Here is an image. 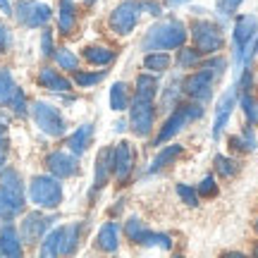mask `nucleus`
Masks as SVG:
<instances>
[{
	"label": "nucleus",
	"mask_w": 258,
	"mask_h": 258,
	"mask_svg": "<svg viewBox=\"0 0 258 258\" xmlns=\"http://www.w3.org/2000/svg\"><path fill=\"white\" fill-rule=\"evenodd\" d=\"M251 258H258V241H253V246H251Z\"/></svg>",
	"instance_id": "603ef678"
},
{
	"label": "nucleus",
	"mask_w": 258,
	"mask_h": 258,
	"mask_svg": "<svg viewBox=\"0 0 258 258\" xmlns=\"http://www.w3.org/2000/svg\"><path fill=\"white\" fill-rule=\"evenodd\" d=\"M91 137H93V124L91 122H84L82 127H77L67 137V151L72 153V156H82V153H86V148H89V144H91Z\"/></svg>",
	"instance_id": "aec40b11"
},
{
	"label": "nucleus",
	"mask_w": 258,
	"mask_h": 258,
	"mask_svg": "<svg viewBox=\"0 0 258 258\" xmlns=\"http://www.w3.org/2000/svg\"><path fill=\"white\" fill-rule=\"evenodd\" d=\"M36 82H38V86H41V89L53 91V93L72 91V82H70L67 77H62L57 70H53V67H41V70H38Z\"/></svg>",
	"instance_id": "a211bd4d"
},
{
	"label": "nucleus",
	"mask_w": 258,
	"mask_h": 258,
	"mask_svg": "<svg viewBox=\"0 0 258 258\" xmlns=\"http://www.w3.org/2000/svg\"><path fill=\"white\" fill-rule=\"evenodd\" d=\"M241 3H244V0H218V3H215V8H218V15H220L222 22H225V19H230L232 15L241 8Z\"/></svg>",
	"instance_id": "37998d69"
},
{
	"label": "nucleus",
	"mask_w": 258,
	"mask_h": 258,
	"mask_svg": "<svg viewBox=\"0 0 258 258\" xmlns=\"http://www.w3.org/2000/svg\"><path fill=\"white\" fill-rule=\"evenodd\" d=\"M170 8H182V5H186V3H191V0H165Z\"/></svg>",
	"instance_id": "3c124183"
},
{
	"label": "nucleus",
	"mask_w": 258,
	"mask_h": 258,
	"mask_svg": "<svg viewBox=\"0 0 258 258\" xmlns=\"http://www.w3.org/2000/svg\"><path fill=\"white\" fill-rule=\"evenodd\" d=\"M29 201L36 206L38 211H55L64 199L62 182L53 175H36L29 182Z\"/></svg>",
	"instance_id": "20e7f679"
},
{
	"label": "nucleus",
	"mask_w": 258,
	"mask_h": 258,
	"mask_svg": "<svg viewBox=\"0 0 258 258\" xmlns=\"http://www.w3.org/2000/svg\"><path fill=\"white\" fill-rule=\"evenodd\" d=\"M84 60L89 64H96V67H108V64L115 62V57H117V50L110 46H101V43H96V46H86L84 48Z\"/></svg>",
	"instance_id": "412c9836"
},
{
	"label": "nucleus",
	"mask_w": 258,
	"mask_h": 258,
	"mask_svg": "<svg viewBox=\"0 0 258 258\" xmlns=\"http://www.w3.org/2000/svg\"><path fill=\"white\" fill-rule=\"evenodd\" d=\"M141 246H158V249H165L170 251L172 249V237L170 234H165V232H146V237H144V241H141Z\"/></svg>",
	"instance_id": "e433bc0d"
},
{
	"label": "nucleus",
	"mask_w": 258,
	"mask_h": 258,
	"mask_svg": "<svg viewBox=\"0 0 258 258\" xmlns=\"http://www.w3.org/2000/svg\"><path fill=\"white\" fill-rule=\"evenodd\" d=\"M103 79H105V70H101V72H86V70H77V72L72 74V84H77L79 89H93L96 84H101Z\"/></svg>",
	"instance_id": "473e14b6"
},
{
	"label": "nucleus",
	"mask_w": 258,
	"mask_h": 258,
	"mask_svg": "<svg viewBox=\"0 0 258 258\" xmlns=\"http://www.w3.org/2000/svg\"><path fill=\"white\" fill-rule=\"evenodd\" d=\"M146 232H148V227L139 220L137 215H134V218H127V222H124V237H127L132 244H139V246H141V241H144V237H146Z\"/></svg>",
	"instance_id": "f704fd0d"
},
{
	"label": "nucleus",
	"mask_w": 258,
	"mask_h": 258,
	"mask_svg": "<svg viewBox=\"0 0 258 258\" xmlns=\"http://www.w3.org/2000/svg\"><path fill=\"white\" fill-rule=\"evenodd\" d=\"M253 48H256V57H258V36H256V46H253Z\"/></svg>",
	"instance_id": "6e6d98bb"
},
{
	"label": "nucleus",
	"mask_w": 258,
	"mask_h": 258,
	"mask_svg": "<svg viewBox=\"0 0 258 258\" xmlns=\"http://www.w3.org/2000/svg\"><path fill=\"white\" fill-rule=\"evenodd\" d=\"M141 10H146L148 15H153V17H160V15H163V5H160L158 0H141Z\"/></svg>",
	"instance_id": "de8ad7c7"
},
{
	"label": "nucleus",
	"mask_w": 258,
	"mask_h": 258,
	"mask_svg": "<svg viewBox=\"0 0 258 258\" xmlns=\"http://www.w3.org/2000/svg\"><path fill=\"white\" fill-rule=\"evenodd\" d=\"M213 84H215V77H213L208 70H196V72L186 74L182 79V93L191 103H199V105H206V103L213 98Z\"/></svg>",
	"instance_id": "9d476101"
},
{
	"label": "nucleus",
	"mask_w": 258,
	"mask_h": 258,
	"mask_svg": "<svg viewBox=\"0 0 258 258\" xmlns=\"http://www.w3.org/2000/svg\"><path fill=\"white\" fill-rule=\"evenodd\" d=\"M237 101H239V93H237V86H232L222 93V98L218 101V110H215V122H213V139H220L227 122H230L232 110L237 108Z\"/></svg>",
	"instance_id": "2eb2a0df"
},
{
	"label": "nucleus",
	"mask_w": 258,
	"mask_h": 258,
	"mask_svg": "<svg viewBox=\"0 0 258 258\" xmlns=\"http://www.w3.org/2000/svg\"><path fill=\"white\" fill-rule=\"evenodd\" d=\"M189 38V27L182 19L167 17L156 22L146 31V36L141 41V48L148 53H167V50H179L186 46Z\"/></svg>",
	"instance_id": "f257e3e1"
},
{
	"label": "nucleus",
	"mask_w": 258,
	"mask_h": 258,
	"mask_svg": "<svg viewBox=\"0 0 258 258\" xmlns=\"http://www.w3.org/2000/svg\"><path fill=\"white\" fill-rule=\"evenodd\" d=\"M258 36V17L256 15H241L234 19L232 27V48H234V62L239 60V55L244 53V48L253 43Z\"/></svg>",
	"instance_id": "f8f14e48"
},
{
	"label": "nucleus",
	"mask_w": 258,
	"mask_h": 258,
	"mask_svg": "<svg viewBox=\"0 0 258 258\" xmlns=\"http://www.w3.org/2000/svg\"><path fill=\"white\" fill-rule=\"evenodd\" d=\"M196 194H199V199H215V196L220 194L218 179L213 175H206L201 182H199V186H196Z\"/></svg>",
	"instance_id": "4c0bfd02"
},
{
	"label": "nucleus",
	"mask_w": 258,
	"mask_h": 258,
	"mask_svg": "<svg viewBox=\"0 0 258 258\" xmlns=\"http://www.w3.org/2000/svg\"><path fill=\"white\" fill-rule=\"evenodd\" d=\"M10 46H12V31H10V27L0 19V55L8 53Z\"/></svg>",
	"instance_id": "a18cd8bd"
},
{
	"label": "nucleus",
	"mask_w": 258,
	"mask_h": 258,
	"mask_svg": "<svg viewBox=\"0 0 258 258\" xmlns=\"http://www.w3.org/2000/svg\"><path fill=\"white\" fill-rule=\"evenodd\" d=\"M141 0H122L117 8L110 12L108 17V27L115 36H129L139 24V17H141Z\"/></svg>",
	"instance_id": "6e6552de"
},
{
	"label": "nucleus",
	"mask_w": 258,
	"mask_h": 258,
	"mask_svg": "<svg viewBox=\"0 0 258 258\" xmlns=\"http://www.w3.org/2000/svg\"><path fill=\"white\" fill-rule=\"evenodd\" d=\"M237 105L241 108L244 117H246V124L251 127H258V98L253 93H239V101Z\"/></svg>",
	"instance_id": "2f4dec72"
},
{
	"label": "nucleus",
	"mask_w": 258,
	"mask_h": 258,
	"mask_svg": "<svg viewBox=\"0 0 258 258\" xmlns=\"http://www.w3.org/2000/svg\"><path fill=\"white\" fill-rule=\"evenodd\" d=\"M134 96L137 98H146V101H156L158 96V79L153 74H139L134 82Z\"/></svg>",
	"instance_id": "cd10ccee"
},
{
	"label": "nucleus",
	"mask_w": 258,
	"mask_h": 258,
	"mask_svg": "<svg viewBox=\"0 0 258 258\" xmlns=\"http://www.w3.org/2000/svg\"><path fill=\"white\" fill-rule=\"evenodd\" d=\"M93 3H96V0H86V5H93Z\"/></svg>",
	"instance_id": "13d9d810"
},
{
	"label": "nucleus",
	"mask_w": 258,
	"mask_h": 258,
	"mask_svg": "<svg viewBox=\"0 0 258 258\" xmlns=\"http://www.w3.org/2000/svg\"><path fill=\"white\" fill-rule=\"evenodd\" d=\"M41 55L43 57L55 55V43H53V31H50V29H43V31H41Z\"/></svg>",
	"instance_id": "c03bdc74"
},
{
	"label": "nucleus",
	"mask_w": 258,
	"mask_h": 258,
	"mask_svg": "<svg viewBox=\"0 0 258 258\" xmlns=\"http://www.w3.org/2000/svg\"><path fill=\"white\" fill-rule=\"evenodd\" d=\"M50 225H53V218L43 215L41 211H31L19 222V237L24 244H38L50 232Z\"/></svg>",
	"instance_id": "ddd939ff"
},
{
	"label": "nucleus",
	"mask_w": 258,
	"mask_h": 258,
	"mask_svg": "<svg viewBox=\"0 0 258 258\" xmlns=\"http://www.w3.org/2000/svg\"><path fill=\"white\" fill-rule=\"evenodd\" d=\"M60 241H62V227H53L41 239L38 258H60Z\"/></svg>",
	"instance_id": "a878e982"
},
{
	"label": "nucleus",
	"mask_w": 258,
	"mask_h": 258,
	"mask_svg": "<svg viewBox=\"0 0 258 258\" xmlns=\"http://www.w3.org/2000/svg\"><path fill=\"white\" fill-rule=\"evenodd\" d=\"M46 170L48 175L57 177L62 182V179H70L79 172V160L70 151H50L46 156Z\"/></svg>",
	"instance_id": "4468645a"
},
{
	"label": "nucleus",
	"mask_w": 258,
	"mask_h": 258,
	"mask_svg": "<svg viewBox=\"0 0 258 258\" xmlns=\"http://www.w3.org/2000/svg\"><path fill=\"white\" fill-rule=\"evenodd\" d=\"M137 167V151L132 141H120L112 146V177L120 186H124L134 175Z\"/></svg>",
	"instance_id": "9b49d317"
},
{
	"label": "nucleus",
	"mask_w": 258,
	"mask_h": 258,
	"mask_svg": "<svg viewBox=\"0 0 258 258\" xmlns=\"http://www.w3.org/2000/svg\"><path fill=\"white\" fill-rule=\"evenodd\" d=\"M239 139H241V144H244V151L246 153H253L258 148V139H256V129L251 127V124H244L239 132Z\"/></svg>",
	"instance_id": "79ce46f5"
},
{
	"label": "nucleus",
	"mask_w": 258,
	"mask_h": 258,
	"mask_svg": "<svg viewBox=\"0 0 258 258\" xmlns=\"http://www.w3.org/2000/svg\"><path fill=\"white\" fill-rule=\"evenodd\" d=\"M82 239V222H70L62 227V241H60V258L72 256Z\"/></svg>",
	"instance_id": "5701e85b"
},
{
	"label": "nucleus",
	"mask_w": 258,
	"mask_h": 258,
	"mask_svg": "<svg viewBox=\"0 0 258 258\" xmlns=\"http://www.w3.org/2000/svg\"><path fill=\"white\" fill-rule=\"evenodd\" d=\"M203 115H206V108L203 105H199V103H179L175 110H170V115H167V120L163 122V127L158 129L156 139H153V146H160L163 148V144L165 141H170L172 137H177L179 132L184 127H189L191 122L201 120Z\"/></svg>",
	"instance_id": "7ed1b4c3"
},
{
	"label": "nucleus",
	"mask_w": 258,
	"mask_h": 258,
	"mask_svg": "<svg viewBox=\"0 0 258 258\" xmlns=\"http://www.w3.org/2000/svg\"><path fill=\"white\" fill-rule=\"evenodd\" d=\"M213 170H215L222 179H234V177L241 172V163L230 156H220V153H218V156L213 158Z\"/></svg>",
	"instance_id": "c85d7f7f"
},
{
	"label": "nucleus",
	"mask_w": 258,
	"mask_h": 258,
	"mask_svg": "<svg viewBox=\"0 0 258 258\" xmlns=\"http://www.w3.org/2000/svg\"><path fill=\"white\" fill-rule=\"evenodd\" d=\"M24 211V182L15 167L0 170V220L10 222Z\"/></svg>",
	"instance_id": "f03ea898"
},
{
	"label": "nucleus",
	"mask_w": 258,
	"mask_h": 258,
	"mask_svg": "<svg viewBox=\"0 0 258 258\" xmlns=\"http://www.w3.org/2000/svg\"><path fill=\"white\" fill-rule=\"evenodd\" d=\"M256 86H258V77H256Z\"/></svg>",
	"instance_id": "bf43d9fd"
},
{
	"label": "nucleus",
	"mask_w": 258,
	"mask_h": 258,
	"mask_svg": "<svg viewBox=\"0 0 258 258\" xmlns=\"http://www.w3.org/2000/svg\"><path fill=\"white\" fill-rule=\"evenodd\" d=\"M182 156H184V146H182V144H167V146H163L160 151H158V156L153 158L151 167H148V175H156V172H160V170L170 167Z\"/></svg>",
	"instance_id": "6ab92c4d"
},
{
	"label": "nucleus",
	"mask_w": 258,
	"mask_h": 258,
	"mask_svg": "<svg viewBox=\"0 0 258 258\" xmlns=\"http://www.w3.org/2000/svg\"><path fill=\"white\" fill-rule=\"evenodd\" d=\"M112 177V146H105L96 156V167H93V194L108 186Z\"/></svg>",
	"instance_id": "f3484780"
},
{
	"label": "nucleus",
	"mask_w": 258,
	"mask_h": 258,
	"mask_svg": "<svg viewBox=\"0 0 258 258\" xmlns=\"http://www.w3.org/2000/svg\"><path fill=\"white\" fill-rule=\"evenodd\" d=\"M24 241L19 237V230L12 222H5L0 227V256L3 258H22Z\"/></svg>",
	"instance_id": "dca6fc26"
},
{
	"label": "nucleus",
	"mask_w": 258,
	"mask_h": 258,
	"mask_svg": "<svg viewBox=\"0 0 258 258\" xmlns=\"http://www.w3.org/2000/svg\"><path fill=\"white\" fill-rule=\"evenodd\" d=\"M201 60H203L201 53H199L196 48H189V46L179 48V50H177V57H175V62L179 70H194V67L201 64Z\"/></svg>",
	"instance_id": "72a5a7b5"
},
{
	"label": "nucleus",
	"mask_w": 258,
	"mask_h": 258,
	"mask_svg": "<svg viewBox=\"0 0 258 258\" xmlns=\"http://www.w3.org/2000/svg\"><path fill=\"white\" fill-rule=\"evenodd\" d=\"M12 15L22 27L27 29H46V24L53 17V10L46 3L38 0H19L17 5H12Z\"/></svg>",
	"instance_id": "1a4fd4ad"
},
{
	"label": "nucleus",
	"mask_w": 258,
	"mask_h": 258,
	"mask_svg": "<svg viewBox=\"0 0 258 258\" xmlns=\"http://www.w3.org/2000/svg\"><path fill=\"white\" fill-rule=\"evenodd\" d=\"M8 108L12 110V115H17V117H27L29 103H27V96H24V91H22V89H17V91H15V96H12V101H10Z\"/></svg>",
	"instance_id": "ea45409f"
},
{
	"label": "nucleus",
	"mask_w": 258,
	"mask_h": 258,
	"mask_svg": "<svg viewBox=\"0 0 258 258\" xmlns=\"http://www.w3.org/2000/svg\"><path fill=\"white\" fill-rule=\"evenodd\" d=\"M0 12L3 15H12V3L10 0H0Z\"/></svg>",
	"instance_id": "8fccbe9b"
},
{
	"label": "nucleus",
	"mask_w": 258,
	"mask_h": 258,
	"mask_svg": "<svg viewBox=\"0 0 258 258\" xmlns=\"http://www.w3.org/2000/svg\"><path fill=\"white\" fill-rule=\"evenodd\" d=\"M29 112H31V117H34V122H36V127L43 132V134H48V137H64L67 134V122H64L62 112L57 110L53 103L48 101H34L31 105H29Z\"/></svg>",
	"instance_id": "423d86ee"
},
{
	"label": "nucleus",
	"mask_w": 258,
	"mask_h": 258,
	"mask_svg": "<svg viewBox=\"0 0 258 258\" xmlns=\"http://www.w3.org/2000/svg\"><path fill=\"white\" fill-rule=\"evenodd\" d=\"M253 230L258 232V218H256V220H253Z\"/></svg>",
	"instance_id": "5fc2aeb1"
},
{
	"label": "nucleus",
	"mask_w": 258,
	"mask_h": 258,
	"mask_svg": "<svg viewBox=\"0 0 258 258\" xmlns=\"http://www.w3.org/2000/svg\"><path fill=\"white\" fill-rule=\"evenodd\" d=\"M55 62L60 70H67V72H77L79 70V57H77V53L74 50H70V48H55Z\"/></svg>",
	"instance_id": "c9c22d12"
},
{
	"label": "nucleus",
	"mask_w": 258,
	"mask_h": 258,
	"mask_svg": "<svg viewBox=\"0 0 258 258\" xmlns=\"http://www.w3.org/2000/svg\"><path fill=\"white\" fill-rule=\"evenodd\" d=\"M177 196H179V201H184L189 208H196L199 206V194H196V189L194 186H189V184H184V182H179L177 184Z\"/></svg>",
	"instance_id": "a19ab883"
},
{
	"label": "nucleus",
	"mask_w": 258,
	"mask_h": 258,
	"mask_svg": "<svg viewBox=\"0 0 258 258\" xmlns=\"http://www.w3.org/2000/svg\"><path fill=\"white\" fill-rule=\"evenodd\" d=\"M141 64H144V70H146V74H165L167 70H170V64H172V57H170V53H146L144 55V60H141Z\"/></svg>",
	"instance_id": "bb28decb"
},
{
	"label": "nucleus",
	"mask_w": 258,
	"mask_h": 258,
	"mask_svg": "<svg viewBox=\"0 0 258 258\" xmlns=\"http://www.w3.org/2000/svg\"><path fill=\"white\" fill-rule=\"evenodd\" d=\"M156 127V101H146V98H137L132 96L129 103V129L137 137L146 139Z\"/></svg>",
	"instance_id": "0eeeda50"
},
{
	"label": "nucleus",
	"mask_w": 258,
	"mask_h": 258,
	"mask_svg": "<svg viewBox=\"0 0 258 258\" xmlns=\"http://www.w3.org/2000/svg\"><path fill=\"white\" fill-rule=\"evenodd\" d=\"M201 70H208V72L218 79V77H222L225 74V70H227V60L222 55H213V57H203L201 64H199Z\"/></svg>",
	"instance_id": "58836bf2"
},
{
	"label": "nucleus",
	"mask_w": 258,
	"mask_h": 258,
	"mask_svg": "<svg viewBox=\"0 0 258 258\" xmlns=\"http://www.w3.org/2000/svg\"><path fill=\"white\" fill-rule=\"evenodd\" d=\"M115 129H117V132H124V129H127V122H117V124H115Z\"/></svg>",
	"instance_id": "864d4df0"
},
{
	"label": "nucleus",
	"mask_w": 258,
	"mask_h": 258,
	"mask_svg": "<svg viewBox=\"0 0 258 258\" xmlns=\"http://www.w3.org/2000/svg\"><path fill=\"white\" fill-rule=\"evenodd\" d=\"M220 258H249V256H246V253H241V251H234V249H232V251H222Z\"/></svg>",
	"instance_id": "09e8293b"
},
{
	"label": "nucleus",
	"mask_w": 258,
	"mask_h": 258,
	"mask_svg": "<svg viewBox=\"0 0 258 258\" xmlns=\"http://www.w3.org/2000/svg\"><path fill=\"white\" fill-rule=\"evenodd\" d=\"M182 79H172V82L165 86V91L160 96V108L163 110H175L179 105V98H182Z\"/></svg>",
	"instance_id": "c756f323"
},
{
	"label": "nucleus",
	"mask_w": 258,
	"mask_h": 258,
	"mask_svg": "<svg viewBox=\"0 0 258 258\" xmlns=\"http://www.w3.org/2000/svg\"><path fill=\"white\" fill-rule=\"evenodd\" d=\"M172 258H184V256H182V253H175V256H172Z\"/></svg>",
	"instance_id": "4d7b16f0"
},
{
	"label": "nucleus",
	"mask_w": 258,
	"mask_h": 258,
	"mask_svg": "<svg viewBox=\"0 0 258 258\" xmlns=\"http://www.w3.org/2000/svg\"><path fill=\"white\" fill-rule=\"evenodd\" d=\"M57 29H60L62 36H70L74 29H77V8H74V0H60Z\"/></svg>",
	"instance_id": "b1692460"
},
{
	"label": "nucleus",
	"mask_w": 258,
	"mask_h": 258,
	"mask_svg": "<svg viewBox=\"0 0 258 258\" xmlns=\"http://www.w3.org/2000/svg\"><path fill=\"white\" fill-rule=\"evenodd\" d=\"M108 103H110V110L115 112H124L129 110V103H132V91L124 82H115L110 86V93H108Z\"/></svg>",
	"instance_id": "393cba45"
},
{
	"label": "nucleus",
	"mask_w": 258,
	"mask_h": 258,
	"mask_svg": "<svg viewBox=\"0 0 258 258\" xmlns=\"http://www.w3.org/2000/svg\"><path fill=\"white\" fill-rule=\"evenodd\" d=\"M96 246L101 251H105V253H115L120 249V227H117V222H105L98 230Z\"/></svg>",
	"instance_id": "4be33fe9"
},
{
	"label": "nucleus",
	"mask_w": 258,
	"mask_h": 258,
	"mask_svg": "<svg viewBox=\"0 0 258 258\" xmlns=\"http://www.w3.org/2000/svg\"><path fill=\"white\" fill-rule=\"evenodd\" d=\"M0 258H3V256H0Z\"/></svg>",
	"instance_id": "052dcab7"
},
{
	"label": "nucleus",
	"mask_w": 258,
	"mask_h": 258,
	"mask_svg": "<svg viewBox=\"0 0 258 258\" xmlns=\"http://www.w3.org/2000/svg\"><path fill=\"white\" fill-rule=\"evenodd\" d=\"M189 36L194 41V48L201 53V57L220 55V50L225 48L222 27L211 19H194L191 27H189Z\"/></svg>",
	"instance_id": "39448f33"
},
{
	"label": "nucleus",
	"mask_w": 258,
	"mask_h": 258,
	"mask_svg": "<svg viewBox=\"0 0 258 258\" xmlns=\"http://www.w3.org/2000/svg\"><path fill=\"white\" fill-rule=\"evenodd\" d=\"M8 160V124L0 122V170Z\"/></svg>",
	"instance_id": "49530a36"
},
{
	"label": "nucleus",
	"mask_w": 258,
	"mask_h": 258,
	"mask_svg": "<svg viewBox=\"0 0 258 258\" xmlns=\"http://www.w3.org/2000/svg\"><path fill=\"white\" fill-rule=\"evenodd\" d=\"M15 91H17V84H15V77L10 72V67H0V108L10 105Z\"/></svg>",
	"instance_id": "7c9ffc66"
}]
</instances>
